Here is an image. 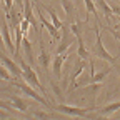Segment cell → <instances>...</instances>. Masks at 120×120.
<instances>
[{
  "mask_svg": "<svg viewBox=\"0 0 120 120\" xmlns=\"http://www.w3.org/2000/svg\"><path fill=\"white\" fill-rule=\"evenodd\" d=\"M19 60V65L22 67V80H25L27 83H30V85H32L34 88H37V90H40V92L42 94H47V92H45V88H43V85L38 82V77H37V72L32 68L34 65H27V62H25V60L22 58V57H19L17 58Z\"/></svg>",
  "mask_w": 120,
  "mask_h": 120,
  "instance_id": "cell-1",
  "label": "cell"
},
{
  "mask_svg": "<svg viewBox=\"0 0 120 120\" xmlns=\"http://www.w3.org/2000/svg\"><path fill=\"white\" fill-rule=\"evenodd\" d=\"M22 80V77H19V79H15L13 80V85L17 87V88H20L22 92L27 95V97H30V98H34L35 102H38V103H42L43 107H50V103H49V100L45 98L43 95H40V94H37L35 90L32 88V85L30 83H27V82H20Z\"/></svg>",
  "mask_w": 120,
  "mask_h": 120,
  "instance_id": "cell-2",
  "label": "cell"
},
{
  "mask_svg": "<svg viewBox=\"0 0 120 120\" xmlns=\"http://www.w3.org/2000/svg\"><path fill=\"white\" fill-rule=\"evenodd\" d=\"M95 35H97V40H95V45L92 47V52H90V53H94V57H98L102 60H107L109 64H113L115 60H117V57L115 55H110L107 50H105L103 43H102V35H100L98 25H95Z\"/></svg>",
  "mask_w": 120,
  "mask_h": 120,
  "instance_id": "cell-3",
  "label": "cell"
},
{
  "mask_svg": "<svg viewBox=\"0 0 120 120\" xmlns=\"http://www.w3.org/2000/svg\"><path fill=\"white\" fill-rule=\"evenodd\" d=\"M75 40H77V37H75V35H73V32L70 30V25H68V28H67V23H64V27H62V37H60V40H58V45H57L55 55L67 52V50L72 47V43H73Z\"/></svg>",
  "mask_w": 120,
  "mask_h": 120,
  "instance_id": "cell-4",
  "label": "cell"
},
{
  "mask_svg": "<svg viewBox=\"0 0 120 120\" xmlns=\"http://www.w3.org/2000/svg\"><path fill=\"white\" fill-rule=\"evenodd\" d=\"M53 109L60 113H65L70 117H85L90 110H94V107H75V105H64V103L55 105Z\"/></svg>",
  "mask_w": 120,
  "mask_h": 120,
  "instance_id": "cell-5",
  "label": "cell"
},
{
  "mask_svg": "<svg viewBox=\"0 0 120 120\" xmlns=\"http://www.w3.org/2000/svg\"><path fill=\"white\" fill-rule=\"evenodd\" d=\"M23 19H27L30 22V27H34L35 34L38 38H42V27H38L37 19L34 15V8H32V0H23Z\"/></svg>",
  "mask_w": 120,
  "mask_h": 120,
  "instance_id": "cell-6",
  "label": "cell"
},
{
  "mask_svg": "<svg viewBox=\"0 0 120 120\" xmlns=\"http://www.w3.org/2000/svg\"><path fill=\"white\" fill-rule=\"evenodd\" d=\"M85 62L87 60H83V58H77V62H75V70L72 72V75H70V79H68V88H67V92H72V90L75 88V80H77L80 75L83 73V70H85Z\"/></svg>",
  "mask_w": 120,
  "mask_h": 120,
  "instance_id": "cell-7",
  "label": "cell"
},
{
  "mask_svg": "<svg viewBox=\"0 0 120 120\" xmlns=\"http://www.w3.org/2000/svg\"><path fill=\"white\" fill-rule=\"evenodd\" d=\"M37 19L40 20V23H42L45 28L49 30V34H50L52 40H57V42H58V40H60V37H62V35H60V30H58V28H57V27H55L52 22H49L47 19L43 17V13L40 12V5H38V12H37Z\"/></svg>",
  "mask_w": 120,
  "mask_h": 120,
  "instance_id": "cell-8",
  "label": "cell"
},
{
  "mask_svg": "<svg viewBox=\"0 0 120 120\" xmlns=\"http://www.w3.org/2000/svg\"><path fill=\"white\" fill-rule=\"evenodd\" d=\"M0 60H2V64L8 68V72L13 75L15 79H19V77H22V67L20 65H17V62L15 60H12V58H8L2 50H0Z\"/></svg>",
  "mask_w": 120,
  "mask_h": 120,
  "instance_id": "cell-9",
  "label": "cell"
},
{
  "mask_svg": "<svg viewBox=\"0 0 120 120\" xmlns=\"http://www.w3.org/2000/svg\"><path fill=\"white\" fill-rule=\"evenodd\" d=\"M2 35H4V42H5L7 50L10 53H15V47H13V42H12V37H10V23H8L5 15L2 17Z\"/></svg>",
  "mask_w": 120,
  "mask_h": 120,
  "instance_id": "cell-10",
  "label": "cell"
},
{
  "mask_svg": "<svg viewBox=\"0 0 120 120\" xmlns=\"http://www.w3.org/2000/svg\"><path fill=\"white\" fill-rule=\"evenodd\" d=\"M67 58H68V52L58 53L53 58V75H55L58 80L62 79V65H64V62H67Z\"/></svg>",
  "mask_w": 120,
  "mask_h": 120,
  "instance_id": "cell-11",
  "label": "cell"
},
{
  "mask_svg": "<svg viewBox=\"0 0 120 120\" xmlns=\"http://www.w3.org/2000/svg\"><path fill=\"white\" fill-rule=\"evenodd\" d=\"M38 62H40V65L43 67V70H45V73L47 75H50V53L45 50L43 47H42V43H40V53H38Z\"/></svg>",
  "mask_w": 120,
  "mask_h": 120,
  "instance_id": "cell-12",
  "label": "cell"
},
{
  "mask_svg": "<svg viewBox=\"0 0 120 120\" xmlns=\"http://www.w3.org/2000/svg\"><path fill=\"white\" fill-rule=\"evenodd\" d=\"M38 5H40V7H42V8H43L45 12H47L49 15H50V20H52V23H53V25H55V27H57L58 30H62V27H64V22H62V20H60V19L57 17V12H55V10H53L52 7L45 5V4H42V2H40Z\"/></svg>",
  "mask_w": 120,
  "mask_h": 120,
  "instance_id": "cell-13",
  "label": "cell"
},
{
  "mask_svg": "<svg viewBox=\"0 0 120 120\" xmlns=\"http://www.w3.org/2000/svg\"><path fill=\"white\" fill-rule=\"evenodd\" d=\"M85 2V22H88V19H90V15H95V19L98 20V17H97V7H95V4H94V0H83Z\"/></svg>",
  "mask_w": 120,
  "mask_h": 120,
  "instance_id": "cell-14",
  "label": "cell"
},
{
  "mask_svg": "<svg viewBox=\"0 0 120 120\" xmlns=\"http://www.w3.org/2000/svg\"><path fill=\"white\" fill-rule=\"evenodd\" d=\"M118 109H120V102H113V103H109V105H105V107H102L98 113H100V115H107V117H109V115H112L113 112H117Z\"/></svg>",
  "mask_w": 120,
  "mask_h": 120,
  "instance_id": "cell-15",
  "label": "cell"
},
{
  "mask_svg": "<svg viewBox=\"0 0 120 120\" xmlns=\"http://www.w3.org/2000/svg\"><path fill=\"white\" fill-rule=\"evenodd\" d=\"M10 103L13 105V109H17V110H20V112H27V110H28V105H27L20 97H12V98H10Z\"/></svg>",
  "mask_w": 120,
  "mask_h": 120,
  "instance_id": "cell-16",
  "label": "cell"
},
{
  "mask_svg": "<svg viewBox=\"0 0 120 120\" xmlns=\"http://www.w3.org/2000/svg\"><path fill=\"white\" fill-rule=\"evenodd\" d=\"M97 4L102 7V10H103V13H105V19H107V22L110 20V17L113 15V10H112V7L107 4V0H97Z\"/></svg>",
  "mask_w": 120,
  "mask_h": 120,
  "instance_id": "cell-17",
  "label": "cell"
},
{
  "mask_svg": "<svg viewBox=\"0 0 120 120\" xmlns=\"http://www.w3.org/2000/svg\"><path fill=\"white\" fill-rule=\"evenodd\" d=\"M60 2H62V7L65 10L67 22H70L72 20V15H73V5H72V2H70V0H60Z\"/></svg>",
  "mask_w": 120,
  "mask_h": 120,
  "instance_id": "cell-18",
  "label": "cell"
},
{
  "mask_svg": "<svg viewBox=\"0 0 120 120\" xmlns=\"http://www.w3.org/2000/svg\"><path fill=\"white\" fill-rule=\"evenodd\" d=\"M112 72V68H105V70H102V72H98V73H95L94 77H92V83H102V80L107 77V75ZM90 83V85H92Z\"/></svg>",
  "mask_w": 120,
  "mask_h": 120,
  "instance_id": "cell-19",
  "label": "cell"
},
{
  "mask_svg": "<svg viewBox=\"0 0 120 120\" xmlns=\"http://www.w3.org/2000/svg\"><path fill=\"white\" fill-rule=\"evenodd\" d=\"M15 77L8 72V68L4 65V64H0V80H13Z\"/></svg>",
  "mask_w": 120,
  "mask_h": 120,
  "instance_id": "cell-20",
  "label": "cell"
},
{
  "mask_svg": "<svg viewBox=\"0 0 120 120\" xmlns=\"http://www.w3.org/2000/svg\"><path fill=\"white\" fill-rule=\"evenodd\" d=\"M28 27H30V22H28L27 19H22V20H20V28H22L23 34H28Z\"/></svg>",
  "mask_w": 120,
  "mask_h": 120,
  "instance_id": "cell-21",
  "label": "cell"
},
{
  "mask_svg": "<svg viewBox=\"0 0 120 120\" xmlns=\"http://www.w3.org/2000/svg\"><path fill=\"white\" fill-rule=\"evenodd\" d=\"M12 4H13V0H4V8H5V15L12 10Z\"/></svg>",
  "mask_w": 120,
  "mask_h": 120,
  "instance_id": "cell-22",
  "label": "cell"
},
{
  "mask_svg": "<svg viewBox=\"0 0 120 120\" xmlns=\"http://www.w3.org/2000/svg\"><path fill=\"white\" fill-rule=\"evenodd\" d=\"M5 47V42H4V35L0 34V49H4Z\"/></svg>",
  "mask_w": 120,
  "mask_h": 120,
  "instance_id": "cell-23",
  "label": "cell"
},
{
  "mask_svg": "<svg viewBox=\"0 0 120 120\" xmlns=\"http://www.w3.org/2000/svg\"><path fill=\"white\" fill-rule=\"evenodd\" d=\"M112 10H113V13H118V15H120V7L113 5V7H112Z\"/></svg>",
  "mask_w": 120,
  "mask_h": 120,
  "instance_id": "cell-24",
  "label": "cell"
},
{
  "mask_svg": "<svg viewBox=\"0 0 120 120\" xmlns=\"http://www.w3.org/2000/svg\"><path fill=\"white\" fill-rule=\"evenodd\" d=\"M35 115H37V117H47V115H45L43 112H35Z\"/></svg>",
  "mask_w": 120,
  "mask_h": 120,
  "instance_id": "cell-25",
  "label": "cell"
},
{
  "mask_svg": "<svg viewBox=\"0 0 120 120\" xmlns=\"http://www.w3.org/2000/svg\"><path fill=\"white\" fill-rule=\"evenodd\" d=\"M34 2H35V4H37V5H38V4H40V2H42V0H34Z\"/></svg>",
  "mask_w": 120,
  "mask_h": 120,
  "instance_id": "cell-26",
  "label": "cell"
},
{
  "mask_svg": "<svg viewBox=\"0 0 120 120\" xmlns=\"http://www.w3.org/2000/svg\"><path fill=\"white\" fill-rule=\"evenodd\" d=\"M115 27H118V28H120V19H118V23H117V25H115Z\"/></svg>",
  "mask_w": 120,
  "mask_h": 120,
  "instance_id": "cell-27",
  "label": "cell"
},
{
  "mask_svg": "<svg viewBox=\"0 0 120 120\" xmlns=\"http://www.w3.org/2000/svg\"><path fill=\"white\" fill-rule=\"evenodd\" d=\"M117 90H120V83H118V87H117Z\"/></svg>",
  "mask_w": 120,
  "mask_h": 120,
  "instance_id": "cell-28",
  "label": "cell"
}]
</instances>
